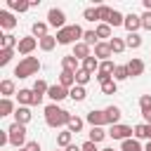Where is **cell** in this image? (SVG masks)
I'll use <instances>...</instances> for the list:
<instances>
[{"label": "cell", "instance_id": "cell-12", "mask_svg": "<svg viewBox=\"0 0 151 151\" xmlns=\"http://www.w3.org/2000/svg\"><path fill=\"white\" fill-rule=\"evenodd\" d=\"M80 61L73 57V54H66V57H61V71H68V73H78L80 71Z\"/></svg>", "mask_w": 151, "mask_h": 151}, {"label": "cell", "instance_id": "cell-2", "mask_svg": "<svg viewBox=\"0 0 151 151\" xmlns=\"http://www.w3.org/2000/svg\"><path fill=\"white\" fill-rule=\"evenodd\" d=\"M83 28L78 24H71V26H64L61 31H57V42L59 45H76L83 40Z\"/></svg>", "mask_w": 151, "mask_h": 151}, {"label": "cell", "instance_id": "cell-40", "mask_svg": "<svg viewBox=\"0 0 151 151\" xmlns=\"http://www.w3.org/2000/svg\"><path fill=\"white\" fill-rule=\"evenodd\" d=\"M123 24H125V14H120L118 9H113L111 12V19H109V26L116 28V26H123Z\"/></svg>", "mask_w": 151, "mask_h": 151}, {"label": "cell", "instance_id": "cell-45", "mask_svg": "<svg viewBox=\"0 0 151 151\" xmlns=\"http://www.w3.org/2000/svg\"><path fill=\"white\" fill-rule=\"evenodd\" d=\"M83 19H85V21H99V17H97V7H87V9L83 12Z\"/></svg>", "mask_w": 151, "mask_h": 151}, {"label": "cell", "instance_id": "cell-5", "mask_svg": "<svg viewBox=\"0 0 151 151\" xmlns=\"http://www.w3.org/2000/svg\"><path fill=\"white\" fill-rule=\"evenodd\" d=\"M109 137H113V139H118V142H125V139L134 137V127H130V125H123V123H118V125H111V127H109Z\"/></svg>", "mask_w": 151, "mask_h": 151}, {"label": "cell", "instance_id": "cell-23", "mask_svg": "<svg viewBox=\"0 0 151 151\" xmlns=\"http://www.w3.org/2000/svg\"><path fill=\"white\" fill-rule=\"evenodd\" d=\"M99 64H101V61H99V59H97V57H94V54H92V57H87V59H85V61H83V66H80V68H83V71H87V73H92V76H94V73H97V71H99Z\"/></svg>", "mask_w": 151, "mask_h": 151}, {"label": "cell", "instance_id": "cell-21", "mask_svg": "<svg viewBox=\"0 0 151 151\" xmlns=\"http://www.w3.org/2000/svg\"><path fill=\"white\" fill-rule=\"evenodd\" d=\"M94 33H97V38H99V42H109L111 40V26L109 24H97V28H94Z\"/></svg>", "mask_w": 151, "mask_h": 151}, {"label": "cell", "instance_id": "cell-26", "mask_svg": "<svg viewBox=\"0 0 151 151\" xmlns=\"http://www.w3.org/2000/svg\"><path fill=\"white\" fill-rule=\"evenodd\" d=\"M71 144H73V132L61 130V132L57 134V146H59V149H66V146H71Z\"/></svg>", "mask_w": 151, "mask_h": 151}, {"label": "cell", "instance_id": "cell-54", "mask_svg": "<svg viewBox=\"0 0 151 151\" xmlns=\"http://www.w3.org/2000/svg\"><path fill=\"white\" fill-rule=\"evenodd\" d=\"M101 151H120V149H101Z\"/></svg>", "mask_w": 151, "mask_h": 151}, {"label": "cell", "instance_id": "cell-25", "mask_svg": "<svg viewBox=\"0 0 151 151\" xmlns=\"http://www.w3.org/2000/svg\"><path fill=\"white\" fill-rule=\"evenodd\" d=\"M106 137H109V132H106L104 127H90V134H87V139H90V142L99 144V142H104Z\"/></svg>", "mask_w": 151, "mask_h": 151}, {"label": "cell", "instance_id": "cell-34", "mask_svg": "<svg viewBox=\"0 0 151 151\" xmlns=\"http://www.w3.org/2000/svg\"><path fill=\"white\" fill-rule=\"evenodd\" d=\"M83 125H85V120H83V118H78V116H71V120H68L66 130H68V132H73V134H78V132L83 130Z\"/></svg>", "mask_w": 151, "mask_h": 151}, {"label": "cell", "instance_id": "cell-13", "mask_svg": "<svg viewBox=\"0 0 151 151\" xmlns=\"http://www.w3.org/2000/svg\"><path fill=\"white\" fill-rule=\"evenodd\" d=\"M17 101H19V106H35V92L24 87L17 92Z\"/></svg>", "mask_w": 151, "mask_h": 151}, {"label": "cell", "instance_id": "cell-3", "mask_svg": "<svg viewBox=\"0 0 151 151\" xmlns=\"http://www.w3.org/2000/svg\"><path fill=\"white\" fill-rule=\"evenodd\" d=\"M40 71V59L38 57H24L17 66H14V76L17 78H31Z\"/></svg>", "mask_w": 151, "mask_h": 151}, {"label": "cell", "instance_id": "cell-17", "mask_svg": "<svg viewBox=\"0 0 151 151\" xmlns=\"http://www.w3.org/2000/svg\"><path fill=\"white\" fill-rule=\"evenodd\" d=\"M17 26V19H14V14L12 12H7V9H2L0 12V28H5V31H12Z\"/></svg>", "mask_w": 151, "mask_h": 151}, {"label": "cell", "instance_id": "cell-22", "mask_svg": "<svg viewBox=\"0 0 151 151\" xmlns=\"http://www.w3.org/2000/svg\"><path fill=\"white\" fill-rule=\"evenodd\" d=\"M104 111H106V123H109V125H118V120H120V116H123L120 109L111 104V106H106Z\"/></svg>", "mask_w": 151, "mask_h": 151}, {"label": "cell", "instance_id": "cell-1", "mask_svg": "<svg viewBox=\"0 0 151 151\" xmlns=\"http://www.w3.org/2000/svg\"><path fill=\"white\" fill-rule=\"evenodd\" d=\"M71 116H73V113L64 111V109H61V106H57V104L45 106V123H47L50 127H54V130L66 127V125H68V120H71Z\"/></svg>", "mask_w": 151, "mask_h": 151}, {"label": "cell", "instance_id": "cell-8", "mask_svg": "<svg viewBox=\"0 0 151 151\" xmlns=\"http://www.w3.org/2000/svg\"><path fill=\"white\" fill-rule=\"evenodd\" d=\"M40 45V40L38 38H33V35H26V38H19V45H17V52L19 54H24V57H28L35 47Z\"/></svg>", "mask_w": 151, "mask_h": 151}, {"label": "cell", "instance_id": "cell-28", "mask_svg": "<svg viewBox=\"0 0 151 151\" xmlns=\"http://www.w3.org/2000/svg\"><path fill=\"white\" fill-rule=\"evenodd\" d=\"M47 26H50L47 21H35V24L31 26V31H33V38H38V40H40V38L50 35V33H47Z\"/></svg>", "mask_w": 151, "mask_h": 151}, {"label": "cell", "instance_id": "cell-46", "mask_svg": "<svg viewBox=\"0 0 151 151\" xmlns=\"http://www.w3.org/2000/svg\"><path fill=\"white\" fill-rule=\"evenodd\" d=\"M139 109H142V113L144 111H151V94H142L139 97Z\"/></svg>", "mask_w": 151, "mask_h": 151}, {"label": "cell", "instance_id": "cell-9", "mask_svg": "<svg viewBox=\"0 0 151 151\" xmlns=\"http://www.w3.org/2000/svg\"><path fill=\"white\" fill-rule=\"evenodd\" d=\"M85 120L90 123V127H104V125H109V123H106V111H104V109H92V111L87 113Z\"/></svg>", "mask_w": 151, "mask_h": 151}, {"label": "cell", "instance_id": "cell-4", "mask_svg": "<svg viewBox=\"0 0 151 151\" xmlns=\"http://www.w3.org/2000/svg\"><path fill=\"white\" fill-rule=\"evenodd\" d=\"M7 134H9V144L17 146V149H21V146L28 144L26 142V125H21V123H12L7 127Z\"/></svg>", "mask_w": 151, "mask_h": 151}, {"label": "cell", "instance_id": "cell-20", "mask_svg": "<svg viewBox=\"0 0 151 151\" xmlns=\"http://www.w3.org/2000/svg\"><path fill=\"white\" fill-rule=\"evenodd\" d=\"M134 139H146V142H151V125H146V123H139V125H134Z\"/></svg>", "mask_w": 151, "mask_h": 151}, {"label": "cell", "instance_id": "cell-48", "mask_svg": "<svg viewBox=\"0 0 151 151\" xmlns=\"http://www.w3.org/2000/svg\"><path fill=\"white\" fill-rule=\"evenodd\" d=\"M83 151H101V149H97V144H94V142H90V139H87V142H85V144H83Z\"/></svg>", "mask_w": 151, "mask_h": 151}, {"label": "cell", "instance_id": "cell-55", "mask_svg": "<svg viewBox=\"0 0 151 151\" xmlns=\"http://www.w3.org/2000/svg\"><path fill=\"white\" fill-rule=\"evenodd\" d=\"M57 151H64V149H57Z\"/></svg>", "mask_w": 151, "mask_h": 151}, {"label": "cell", "instance_id": "cell-31", "mask_svg": "<svg viewBox=\"0 0 151 151\" xmlns=\"http://www.w3.org/2000/svg\"><path fill=\"white\" fill-rule=\"evenodd\" d=\"M57 45H59V42H57V35H45V38H40V50H42V52H52Z\"/></svg>", "mask_w": 151, "mask_h": 151}, {"label": "cell", "instance_id": "cell-19", "mask_svg": "<svg viewBox=\"0 0 151 151\" xmlns=\"http://www.w3.org/2000/svg\"><path fill=\"white\" fill-rule=\"evenodd\" d=\"M92 54H94L99 61H109V57H111L113 52H111V45H109V42H99V45L94 47V52H92Z\"/></svg>", "mask_w": 151, "mask_h": 151}, {"label": "cell", "instance_id": "cell-47", "mask_svg": "<svg viewBox=\"0 0 151 151\" xmlns=\"http://www.w3.org/2000/svg\"><path fill=\"white\" fill-rule=\"evenodd\" d=\"M142 28L151 31V12H144V14H142Z\"/></svg>", "mask_w": 151, "mask_h": 151}, {"label": "cell", "instance_id": "cell-38", "mask_svg": "<svg viewBox=\"0 0 151 151\" xmlns=\"http://www.w3.org/2000/svg\"><path fill=\"white\" fill-rule=\"evenodd\" d=\"M31 90H33V92H35L38 97H45V94H47V90H50V85H47V83H45L42 78H38V80L33 83V87H31Z\"/></svg>", "mask_w": 151, "mask_h": 151}, {"label": "cell", "instance_id": "cell-24", "mask_svg": "<svg viewBox=\"0 0 151 151\" xmlns=\"http://www.w3.org/2000/svg\"><path fill=\"white\" fill-rule=\"evenodd\" d=\"M0 94H2V99H9L12 94H17L14 92V80H9V78L0 80Z\"/></svg>", "mask_w": 151, "mask_h": 151}, {"label": "cell", "instance_id": "cell-27", "mask_svg": "<svg viewBox=\"0 0 151 151\" xmlns=\"http://www.w3.org/2000/svg\"><path fill=\"white\" fill-rule=\"evenodd\" d=\"M7 7L12 9V12H26V9H31V2L28 0H7Z\"/></svg>", "mask_w": 151, "mask_h": 151}, {"label": "cell", "instance_id": "cell-29", "mask_svg": "<svg viewBox=\"0 0 151 151\" xmlns=\"http://www.w3.org/2000/svg\"><path fill=\"white\" fill-rule=\"evenodd\" d=\"M59 85H64L66 90L76 87V73H68V71H61L59 73Z\"/></svg>", "mask_w": 151, "mask_h": 151}, {"label": "cell", "instance_id": "cell-11", "mask_svg": "<svg viewBox=\"0 0 151 151\" xmlns=\"http://www.w3.org/2000/svg\"><path fill=\"white\" fill-rule=\"evenodd\" d=\"M47 97H50L54 104H59L61 99H66V97H68V90H66L64 85H59V83H57V85H50V90H47Z\"/></svg>", "mask_w": 151, "mask_h": 151}, {"label": "cell", "instance_id": "cell-6", "mask_svg": "<svg viewBox=\"0 0 151 151\" xmlns=\"http://www.w3.org/2000/svg\"><path fill=\"white\" fill-rule=\"evenodd\" d=\"M47 24H50L52 28L61 31V28L66 26V14H64V9H59V7H52V9L47 12Z\"/></svg>", "mask_w": 151, "mask_h": 151}, {"label": "cell", "instance_id": "cell-30", "mask_svg": "<svg viewBox=\"0 0 151 151\" xmlns=\"http://www.w3.org/2000/svg\"><path fill=\"white\" fill-rule=\"evenodd\" d=\"M120 151H144V146L139 144V139H134V137H130V139H125V142H120Z\"/></svg>", "mask_w": 151, "mask_h": 151}, {"label": "cell", "instance_id": "cell-36", "mask_svg": "<svg viewBox=\"0 0 151 151\" xmlns=\"http://www.w3.org/2000/svg\"><path fill=\"white\" fill-rule=\"evenodd\" d=\"M127 78H130L127 66H125V64H118V66H116V71H113V80H116V83H120V80H127Z\"/></svg>", "mask_w": 151, "mask_h": 151}, {"label": "cell", "instance_id": "cell-43", "mask_svg": "<svg viewBox=\"0 0 151 151\" xmlns=\"http://www.w3.org/2000/svg\"><path fill=\"white\" fill-rule=\"evenodd\" d=\"M101 92H104V94H116V92H118V83H116L113 78L106 80V83L101 85Z\"/></svg>", "mask_w": 151, "mask_h": 151}, {"label": "cell", "instance_id": "cell-15", "mask_svg": "<svg viewBox=\"0 0 151 151\" xmlns=\"http://www.w3.org/2000/svg\"><path fill=\"white\" fill-rule=\"evenodd\" d=\"M125 66H127V71H130V78L142 76V73H144V68H146V66H144V61H142L139 57H132V59H130Z\"/></svg>", "mask_w": 151, "mask_h": 151}, {"label": "cell", "instance_id": "cell-42", "mask_svg": "<svg viewBox=\"0 0 151 151\" xmlns=\"http://www.w3.org/2000/svg\"><path fill=\"white\" fill-rule=\"evenodd\" d=\"M90 80H92V73H87V71H83V68H80V71L76 73V85L85 87V85H87Z\"/></svg>", "mask_w": 151, "mask_h": 151}, {"label": "cell", "instance_id": "cell-14", "mask_svg": "<svg viewBox=\"0 0 151 151\" xmlns=\"http://www.w3.org/2000/svg\"><path fill=\"white\" fill-rule=\"evenodd\" d=\"M73 57H76L78 61H85L87 57H92V47H90V45H85V42L80 40V42H76V45H73Z\"/></svg>", "mask_w": 151, "mask_h": 151}, {"label": "cell", "instance_id": "cell-37", "mask_svg": "<svg viewBox=\"0 0 151 151\" xmlns=\"http://www.w3.org/2000/svg\"><path fill=\"white\" fill-rule=\"evenodd\" d=\"M111 7H106V5H99L97 7V17H99V24H109V19H111Z\"/></svg>", "mask_w": 151, "mask_h": 151}, {"label": "cell", "instance_id": "cell-32", "mask_svg": "<svg viewBox=\"0 0 151 151\" xmlns=\"http://www.w3.org/2000/svg\"><path fill=\"white\" fill-rule=\"evenodd\" d=\"M109 45H111V52H113V54H123V52H125V47H127V45H125V40H123V38H116V35L109 40Z\"/></svg>", "mask_w": 151, "mask_h": 151}, {"label": "cell", "instance_id": "cell-52", "mask_svg": "<svg viewBox=\"0 0 151 151\" xmlns=\"http://www.w3.org/2000/svg\"><path fill=\"white\" fill-rule=\"evenodd\" d=\"M142 5H144V12H151V0H144Z\"/></svg>", "mask_w": 151, "mask_h": 151}, {"label": "cell", "instance_id": "cell-53", "mask_svg": "<svg viewBox=\"0 0 151 151\" xmlns=\"http://www.w3.org/2000/svg\"><path fill=\"white\" fill-rule=\"evenodd\" d=\"M144 151H151V142H146V146H144Z\"/></svg>", "mask_w": 151, "mask_h": 151}, {"label": "cell", "instance_id": "cell-56", "mask_svg": "<svg viewBox=\"0 0 151 151\" xmlns=\"http://www.w3.org/2000/svg\"><path fill=\"white\" fill-rule=\"evenodd\" d=\"M19 151H26V149H19Z\"/></svg>", "mask_w": 151, "mask_h": 151}, {"label": "cell", "instance_id": "cell-39", "mask_svg": "<svg viewBox=\"0 0 151 151\" xmlns=\"http://www.w3.org/2000/svg\"><path fill=\"white\" fill-rule=\"evenodd\" d=\"M14 111H17V106H14L12 99H2L0 101V116H12Z\"/></svg>", "mask_w": 151, "mask_h": 151}, {"label": "cell", "instance_id": "cell-10", "mask_svg": "<svg viewBox=\"0 0 151 151\" xmlns=\"http://www.w3.org/2000/svg\"><path fill=\"white\" fill-rule=\"evenodd\" d=\"M125 31L127 33H137L139 28H142V17L139 14H134V12H130V14H125Z\"/></svg>", "mask_w": 151, "mask_h": 151}, {"label": "cell", "instance_id": "cell-44", "mask_svg": "<svg viewBox=\"0 0 151 151\" xmlns=\"http://www.w3.org/2000/svg\"><path fill=\"white\" fill-rule=\"evenodd\" d=\"M14 57V50H0V66H7Z\"/></svg>", "mask_w": 151, "mask_h": 151}, {"label": "cell", "instance_id": "cell-51", "mask_svg": "<svg viewBox=\"0 0 151 151\" xmlns=\"http://www.w3.org/2000/svg\"><path fill=\"white\" fill-rule=\"evenodd\" d=\"M64 151H83V146H76V144H71V146H66Z\"/></svg>", "mask_w": 151, "mask_h": 151}, {"label": "cell", "instance_id": "cell-33", "mask_svg": "<svg viewBox=\"0 0 151 151\" xmlns=\"http://www.w3.org/2000/svg\"><path fill=\"white\" fill-rule=\"evenodd\" d=\"M68 97H71L73 101H85L87 90H85V87H80V85H76V87H71V90H68Z\"/></svg>", "mask_w": 151, "mask_h": 151}, {"label": "cell", "instance_id": "cell-35", "mask_svg": "<svg viewBox=\"0 0 151 151\" xmlns=\"http://www.w3.org/2000/svg\"><path fill=\"white\" fill-rule=\"evenodd\" d=\"M125 45H127L130 50H139V47H142V35H139V33H127Z\"/></svg>", "mask_w": 151, "mask_h": 151}, {"label": "cell", "instance_id": "cell-7", "mask_svg": "<svg viewBox=\"0 0 151 151\" xmlns=\"http://www.w3.org/2000/svg\"><path fill=\"white\" fill-rule=\"evenodd\" d=\"M116 66H118V64H113L111 59H109V61H101V64H99V71L94 73V78L99 80V85H104L106 80H111V78H113V71H116Z\"/></svg>", "mask_w": 151, "mask_h": 151}, {"label": "cell", "instance_id": "cell-49", "mask_svg": "<svg viewBox=\"0 0 151 151\" xmlns=\"http://www.w3.org/2000/svg\"><path fill=\"white\" fill-rule=\"evenodd\" d=\"M24 149H26V151H42V149H40V144H38V142H28V144H26V146H24Z\"/></svg>", "mask_w": 151, "mask_h": 151}, {"label": "cell", "instance_id": "cell-16", "mask_svg": "<svg viewBox=\"0 0 151 151\" xmlns=\"http://www.w3.org/2000/svg\"><path fill=\"white\" fill-rule=\"evenodd\" d=\"M31 118H33V113H31V106H17V111H14V123H21V125H26Z\"/></svg>", "mask_w": 151, "mask_h": 151}, {"label": "cell", "instance_id": "cell-41", "mask_svg": "<svg viewBox=\"0 0 151 151\" xmlns=\"http://www.w3.org/2000/svg\"><path fill=\"white\" fill-rule=\"evenodd\" d=\"M83 42L90 45V47H97V45H99V38H97L94 31H85V33H83Z\"/></svg>", "mask_w": 151, "mask_h": 151}, {"label": "cell", "instance_id": "cell-18", "mask_svg": "<svg viewBox=\"0 0 151 151\" xmlns=\"http://www.w3.org/2000/svg\"><path fill=\"white\" fill-rule=\"evenodd\" d=\"M19 45V38L12 35V33H2L0 35V50H17Z\"/></svg>", "mask_w": 151, "mask_h": 151}, {"label": "cell", "instance_id": "cell-50", "mask_svg": "<svg viewBox=\"0 0 151 151\" xmlns=\"http://www.w3.org/2000/svg\"><path fill=\"white\" fill-rule=\"evenodd\" d=\"M142 116H144V123H146V125H151V111H144Z\"/></svg>", "mask_w": 151, "mask_h": 151}]
</instances>
